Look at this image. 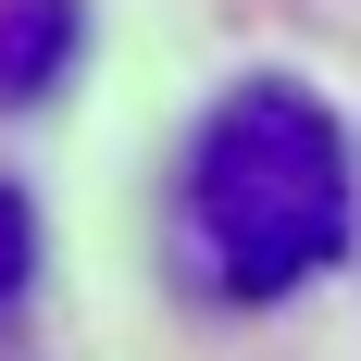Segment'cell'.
<instances>
[{"mask_svg":"<svg viewBox=\"0 0 361 361\" xmlns=\"http://www.w3.org/2000/svg\"><path fill=\"white\" fill-rule=\"evenodd\" d=\"M25 287H37V212H25V187H0V324L25 312Z\"/></svg>","mask_w":361,"mask_h":361,"instance_id":"3957f363","label":"cell"},{"mask_svg":"<svg viewBox=\"0 0 361 361\" xmlns=\"http://www.w3.org/2000/svg\"><path fill=\"white\" fill-rule=\"evenodd\" d=\"M75 63V0H0V112L50 100Z\"/></svg>","mask_w":361,"mask_h":361,"instance_id":"7a4b0ae2","label":"cell"},{"mask_svg":"<svg viewBox=\"0 0 361 361\" xmlns=\"http://www.w3.org/2000/svg\"><path fill=\"white\" fill-rule=\"evenodd\" d=\"M361 237V175H349V125H336L299 75H250L224 87L200 149H187V274L224 312L336 274Z\"/></svg>","mask_w":361,"mask_h":361,"instance_id":"6da1fadb","label":"cell"}]
</instances>
